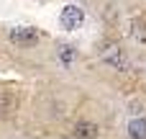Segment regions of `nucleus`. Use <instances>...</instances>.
I'll return each mask as SVG.
<instances>
[{
    "label": "nucleus",
    "mask_w": 146,
    "mask_h": 139,
    "mask_svg": "<svg viewBox=\"0 0 146 139\" xmlns=\"http://www.w3.org/2000/svg\"><path fill=\"white\" fill-rule=\"evenodd\" d=\"M74 139H98V124L92 121H80L74 126Z\"/></svg>",
    "instance_id": "nucleus-4"
},
{
    "label": "nucleus",
    "mask_w": 146,
    "mask_h": 139,
    "mask_svg": "<svg viewBox=\"0 0 146 139\" xmlns=\"http://www.w3.org/2000/svg\"><path fill=\"white\" fill-rule=\"evenodd\" d=\"M131 26H133V36H136L139 41H146V26H144V21H133Z\"/></svg>",
    "instance_id": "nucleus-8"
},
{
    "label": "nucleus",
    "mask_w": 146,
    "mask_h": 139,
    "mask_svg": "<svg viewBox=\"0 0 146 139\" xmlns=\"http://www.w3.org/2000/svg\"><path fill=\"white\" fill-rule=\"evenodd\" d=\"M108 49H110V52H103V59H105L110 67H115V70H121V72H123V70L128 67L126 52H123L121 46H115V44H113V46H108Z\"/></svg>",
    "instance_id": "nucleus-3"
},
{
    "label": "nucleus",
    "mask_w": 146,
    "mask_h": 139,
    "mask_svg": "<svg viewBox=\"0 0 146 139\" xmlns=\"http://www.w3.org/2000/svg\"><path fill=\"white\" fill-rule=\"evenodd\" d=\"M10 44H15V46H36L38 34L33 28H13L10 31Z\"/></svg>",
    "instance_id": "nucleus-2"
},
{
    "label": "nucleus",
    "mask_w": 146,
    "mask_h": 139,
    "mask_svg": "<svg viewBox=\"0 0 146 139\" xmlns=\"http://www.w3.org/2000/svg\"><path fill=\"white\" fill-rule=\"evenodd\" d=\"M13 106H15V98L10 95V93H0V113H10L13 111Z\"/></svg>",
    "instance_id": "nucleus-7"
},
{
    "label": "nucleus",
    "mask_w": 146,
    "mask_h": 139,
    "mask_svg": "<svg viewBox=\"0 0 146 139\" xmlns=\"http://www.w3.org/2000/svg\"><path fill=\"white\" fill-rule=\"evenodd\" d=\"M59 59H62L64 64L74 62V59H77V52H74V46H67V44H62V46H59Z\"/></svg>",
    "instance_id": "nucleus-6"
},
{
    "label": "nucleus",
    "mask_w": 146,
    "mask_h": 139,
    "mask_svg": "<svg viewBox=\"0 0 146 139\" xmlns=\"http://www.w3.org/2000/svg\"><path fill=\"white\" fill-rule=\"evenodd\" d=\"M59 21H62V26H64L67 31H77V28L82 26V21H85V13H82V8H77V5H67V8L62 10Z\"/></svg>",
    "instance_id": "nucleus-1"
},
{
    "label": "nucleus",
    "mask_w": 146,
    "mask_h": 139,
    "mask_svg": "<svg viewBox=\"0 0 146 139\" xmlns=\"http://www.w3.org/2000/svg\"><path fill=\"white\" fill-rule=\"evenodd\" d=\"M128 137L131 139H146V119H133L128 124Z\"/></svg>",
    "instance_id": "nucleus-5"
}]
</instances>
